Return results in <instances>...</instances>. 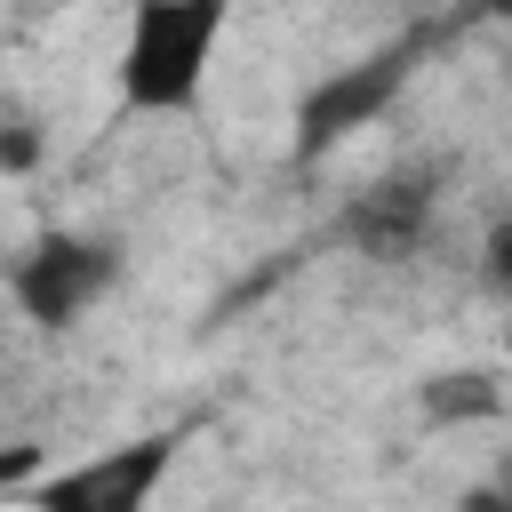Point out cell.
<instances>
[{
	"label": "cell",
	"mask_w": 512,
	"mask_h": 512,
	"mask_svg": "<svg viewBox=\"0 0 512 512\" xmlns=\"http://www.w3.org/2000/svg\"><path fill=\"white\" fill-rule=\"evenodd\" d=\"M432 184H440L432 168H392V176H376V184H360V192L344 200L336 232H344L360 256H408V248H424V232H432V216H440V192H432Z\"/></svg>",
	"instance_id": "5"
},
{
	"label": "cell",
	"mask_w": 512,
	"mask_h": 512,
	"mask_svg": "<svg viewBox=\"0 0 512 512\" xmlns=\"http://www.w3.org/2000/svg\"><path fill=\"white\" fill-rule=\"evenodd\" d=\"M40 160H48V128H40V112L16 104V96H0V176H32Z\"/></svg>",
	"instance_id": "7"
},
{
	"label": "cell",
	"mask_w": 512,
	"mask_h": 512,
	"mask_svg": "<svg viewBox=\"0 0 512 512\" xmlns=\"http://www.w3.org/2000/svg\"><path fill=\"white\" fill-rule=\"evenodd\" d=\"M456 512H512V496H504V488H472Z\"/></svg>",
	"instance_id": "9"
},
{
	"label": "cell",
	"mask_w": 512,
	"mask_h": 512,
	"mask_svg": "<svg viewBox=\"0 0 512 512\" xmlns=\"http://www.w3.org/2000/svg\"><path fill=\"white\" fill-rule=\"evenodd\" d=\"M232 32V0H128L112 96L136 120H184L208 104L216 48Z\"/></svg>",
	"instance_id": "1"
},
{
	"label": "cell",
	"mask_w": 512,
	"mask_h": 512,
	"mask_svg": "<svg viewBox=\"0 0 512 512\" xmlns=\"http://www.w3.org/2000/svg\"><path fill=\"white\" fill-rule=\"evenodd\" d=\"M424 424H496L504 416V376L496 368H440L416 384Z\"/></svg>",
	"instance_id": "6"
},
{
	"label": "cell",
	"mask_w": 512,
	"mask_h": 512,
	"mask_svg": "<svg viewBox=\"0 0 512 512\" xmlns=\"http://www.w3.org/2000/svg\"><path fill=\"white\" fill-rule=\"evenodd\" d=\"M176 448H184V432H168V424L160 432H128V440H112L96 456H72V464L40 472L24 488V504L32 512H152Z\"/></svg>",
	"instance_id": "3"
},
{
	"label": "cell",
	"mask_w": 512,
	"mask_h": 512,
	"mask_svg": "<svg viewBox=\"0 0 512 512\" xmlns=\"http://www.w3.org/2000/svg\"><path fill=\"white\" fill-rule=\"evenodd\" d=\"M120 288V248L96 240V232H72V224H48L16 248L8 264V304L32 320V328H80L104 296Z\"/></svg>",
	"instance_id": "2"
},
{
	"label": "cell",
	"mask_w": 512,
	"mask_h": 512,
	"mask_svg": "<svg viewBox=\"0 0 512 512\" xmlns=\"http://www.w3.org/2000/svg\"><path fill=\"white\" fill-rule=\"evenodd\" d=\"M408 80H416V40H392V48H368V56L336 64V72H320V80L304 88V104H296V160H320V152H336L344 136L376 128V120L400 104Z\"/></svg>",
	"instance_id": "4"
},
{
	"label": "cell",
	"mask_w": 512,
	"mask_h": 512,
	"mask_svg": "<svg viewBox=\"0 0 512 512\" xmlns=\"http://www.w3.org/2000/svg\"><path fill=\"white\" fill-rule=\"evenodd\" d=\"M40 472H48V448L40 440H8L0 448V488H32Z\"/></svg>",
	"instance_id": "8"
}]
</instances>
